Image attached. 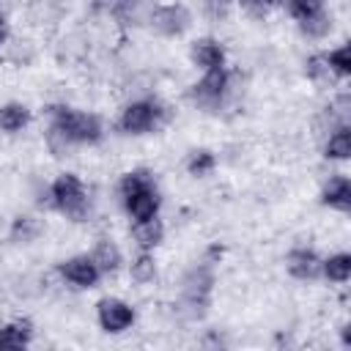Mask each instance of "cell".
<instances>
[{
  "instance_id": "cell-18",
  "label": "cell",
  "mask_w": 351,
  "mask_h": 351,
  "mask_svg": "<svg viewBox=\"0 0 351 351\" xmlns=\"http://www.w3.org/2000/svg\"><path fill=\"white\" fill-rule=\"evenodd\" d=\"M123 271H126L129 282H134L137 288H148L159 280V258H156V252L134 250V255L126 258Z\"/></svg>"
},
{
  "instance_id": "cell-1",
  "label": "cell",
  "mask_w": 351,
  "mask_h": 351,
  "mask_svg": "<svg viewBox=\"0 0 351 351\" xmlns=\"http://www.w3.org/2000/svg\"><path fill=\"white\" fill-rule=\"evenodd\" d=\"M44 145L55 159L71 156L77 148H99L107 137V123L99 112L74 107L69 101H52L41 110Z\"/></svg>"
},
{
  "instance_id": "cell-22",
  "label": "cell",
  "mask_w": 351,
  "mask_h": 351,
  "mask_svg": "<svg viewBox=\"0 0 351 351\" xmlns=\"http://www.w3.org/2000/svg\"><path fill=\"white\" fill-rule=\"evenodd\" d=\"M104 8L123 27H134L145 22V14H148L145 0H104Z\"/></svg>"
},
{
  "instance_id": "cell-3",
  "label": "cell",
  "mask_w": 351,
  "mask_h": 351,
  "mask_svg": "<svg viewBox=\"0 0 351 351\" xmlns=\"http://www.w3.org/2000/svg\"><path fill=\"white\" fill-rule=\"evenodd\" d=\"M115 200L129 222L159 217L165 206V195L159 186V178L151 167H129L115 181Z\"/></svg>"
},
{
  "instance_id": "cell-10",
  "label": "cell",
  "mask_w": 351,
  "mask_h": 351,
  "mask_svg": "<svg viewBox=\"0 0 351 351\" xmlns=\"http://www.w3.org/2000/svg\"><path fill=\"white\" fill-rule=\"evenodd\" d=\"M186 60L189 66L200 74V71H211V69H222L230 63L228 58V44L219 38V36H211V33H203V36H195L189 38L186 44Z\"/></svg>"
},
{
  "instance_id": "cell-29",
  "label": "cell",
  "mask_w": 351,
  "mask_h": 351,
  "mask_svg": "<svg viewBox=\"0 0 351 351\" xmlns=\"http://www.w3.org/2000/svg\"><path fill=\"white\" fill-rule=\"evenodd\" d=\"M8 44H11V25H8V19L0 14V52H3Z\"/></svg>"
},
{
  "instance_id": "cell-24",
  "label": "cell",
  "mask_w": 351,
  "mask_h": 351,
  "mask_svg": "<svg viewBox=\"0 0 351 351\" xmlns=\"http://www.w3.org/2000/svg\"><path fill=\"white\" fill-rule=\"evenodd\" d=\"M280 11H285V16L296 27L302 22H310V19L332 11V8H329V0H282V8Z\"/></svg>"
},
{
  "instance_id": "cell-6",
  "label": "cell",
  "mask_w": 351,
  "mask_h": 351,
  "mask_svg": "<svg viewBox=\"0 0 351 351\" xmlns=\"http://www.w3.org/2000/svg\"><path fill=\"white\" fill-rule=\"evenodd\" d=\"M217 266L208 258H197L178 282V310L184 318L189 321H200L206 318V313L211 310L214 302V285H217Z\"/></svg>"
},
{
  "instance_id": "cell-16",
  "label": "cell",
  "mask_w": 351,
  "mask_h": 351,
  "mask_svg": "<svg viewBox=\"0 0 351 351\" xmlns=\"http://www.w3.org/2000/svg\"><path fill=\"white\" fill-rule=\"evenodd\" d=\"M167 239V225L159 217H148V219H137V222H129V241L134 250H148V252H156Z\"/></svg>"
},
{
  "instance_id": "cell-9",
  "label": "cell",
  "mask_w": 351,
  "mask_h": 351,
  "mask_svg": "<svg viewBox=\"0 0 351 351\" xmlns=\"http://www.w3.org/2000/svg\"><path fill=\"white\" fill-rule=\"evenodd\" d=\"M55 277L63 288L69 291H96L101 282H104V274L101 269L96 266L93 255L90 252H74V255H66L55 263Z\"/></svg>"
},
{
  "instance_id": "cell-20",
  "label": "cell",
  "mask_w": 351,
  "mask_h": 351,
  "mask_svg": "<svg viewBox=\"0 0 351 351\" xmlns=\"http://www.w3.org/2000/svg\"><path fill=\"white\" fill-rule=\"evenodd\" d=\"M219 167V154L208 145H197V148H189L186 156H184V173L189 178H208L214 176Z\"/></svg>"
},
{
  "instance_id": "cell-25",
  "label": "cell",
  "mask_w": 351,
  "mask_h": 351,
  "mask_svg": "<svg viewBox=\"0 0 351 351\" xmlns=\"http://www.w3.org/2000/svg\"><path fill=\"white\" fill-rule=\"evenodd\" d=\"M332 30H335V14H332V11H326V14H321V16L310 19V22L296 25V33H299L304 41H310V44L326 41V38L332 36Z\"/></svg>"
},
{
  "instance_id": "cell-11",
  "label": "cell",
  "mask_w": 351,
  "mask_h": 351,
  "mask_svg": "<svg viewBox=\"0 0 351 351\" xmlns=\"http://www.w3.org/2000/svg\"><path fill=\"white\" fill-rule=\"evenodd\" d=\"M282 269L296 282H315L321 280V252L313 244H293L282 255Z\"/></svg>"
},
{
  "instance_id": "cell-27",
  "label": "cell",
  "mask_w": 351,
  "mask_h": 351,
  "mask_svg": "<svg viewBox=\"0 0 351 351\" xmlns=\"http://www.w3.org/2000/svg\"><path fill=\"white\" fill-rule=\"evenodd\" d=\"M236 8L250 19H269L282 8V0H236Z\"/></svg>"
},
{
  "instance_id": "cell-14",
  "label": "cell",
  "mask_w": 351,
  "mask_h": 351,
  "mask_svg": "<svg viewBox=\"0 0 351 351\" xmlns=\"http://www.w3.org/2000/svg\"><path fill=\"white\" fill-rule=\"evenodd\" d=\"M88 252L93 255V261H96V266L101 269L104 280H107V277H115V274L123 271V266H126L123 247H121L118 239H112L110 233H99V236L93 239V247H90Z\"/></svg>"
},
{
  "instance_id": "cell-26",
  "label": "cell",
  "mask_w": 351,
  "mask_h": 351,
  "mask_svg": "<svg viewBox=\"0 0 351 351\" xmlns=\"http://www.w3.org/2000/svg\"><path fill=\"white\" fill-rule=\"evenodd\" d=\"M302 74L313 85H335L332 77H329V69H326V60H324L321 49H313V52H307L302 58Z\"/></svg>"
},
{
  "instance_id": "cell-5",
  "label": "cell",
  "mask_w": 351,
  "mask_h": 351,
  "mask_svg": "<svg viewBox=\"0 0 351 351\" xmlns=\"http://www.w3.org/2000/svg\"><path fill=\"white\" fill-rule=\"evenodd\" d=\"M236 69L222 66L211 71H200L184 90V99L189 101L192 110L203 115H222L233 101H236Z\"/></svg>"
},
{
  "instance_id": "cell-2",
  "label": "cell",
  "mask_w": 351,
  "mask_h": 351,
  "mask_svg": "<svg viewBox=\"0 0 351 351\" xmlns=\"http://www.w3.org/2000/svg\"><path fill=\"white\" fill-rule=\"evenodd\" d=\"M36 203L71 225H85L93 217V192L77 170H58L36 195Z\"/></svg>"
},
{
  "instance_id": "cell-19",
  "label": "cell",
  "mask_w": 351,
  "mask_h": 351,
  "mask_svg": "<svg viewBox=\"0 0 351 351\" xmlns=\"http://www.w3.org/2000/svg\"><path fill=\"white\" fill-rule=\"evenodd\" d=\"M321 280L326 285L343 288L351 280V252L348 250H335L321 255Z\"/></svg>"
},
{
  "instance_id": "cell-23",
  "label": "cell",
  "mask_w": 351,
  "mask_h": 351,
  "mask_svg": "<svg viewBox=\"0 0 351 351\" xmlns=\"http://www.w3.org/2000/svg\"><path fill=\"white\" fill-rule=\"evenodd\" d=\"M41 219L33 217V214H14V219L8 222V241L11 244H33L38 236H41Z\"/></svg>"
},
{
  "instance_id": "cell-4",
  "label": "cell",
  "mask_w": 351,
  "mask_h": 351,
  "mask_svg": "<svg viewBox=\"0 0 351 351\" xmlns=\"http://www.w3.org/2000/svg\"><path fill=\"white\" fill-rule=\"evenodd\" d=\"M173 118V110L165 99H159L156 93H143V96H132L126 99L118 112H115V132L121 137H151L156 132H162Z\"/></svg>"
},
{
  "instance_id": "cell-8",
  "label": "cell",
  "mask_w": 351,
  "mask_h": 351,
  "mask_svg": "<svg viewBox=\"0 0 351 351\" xmlns=\"http://www.w3.org/2000/svg\"><path fill=\"white\" fill-rule=\"evenodd\" d=\"M93 318H96V326L104 335L121 337V335H126V332H132L137 326L140 313H137V304L129 302L126 296H121V293H104L93 304Z\"/></svg>"
},
{
  "instance_id": "cell-7",
  "label": "cell",
  "mask_w": 351,
  "mask_h": 351,
  "mask_svg": "<svg viewBox=\"0 0 351 351\" xmlns=\"http://www.w3.org/2000/svg\"><path fill=\"white\" fill-rule=\"evenodd\" d=\"M145 25L154 36L167 38V41H178L192 30L195 11L184 0H156L148 5Z\"/></svg>"
},
{
  "instance_id": "cell-17",
  "label": "cell",
  "mask_w": 351,
  "mask_h": 351,
  "mask_svg": "<svg viewBox=\"0 0 351 351\" xmlns=\"http://www.w3.org/2000/svg\"><path fill=\"white\" fill-rule=\"evenodd\" d=\"M36 340V324L27 315H11L0 321V351L30 348Z\"/></svg>"
},
{
  "instance_id": "cell-13",
  "label": "cell",
  "mask_w": 351,
  "mask_h": 351,
  "mask_svg": "<svg viewBox=\"0 0 351 351\" xmlns=\"http://www.w3.org/2000/svg\"><path fill=\"white\" fill-rule=\"evenodd\" d=\"M321 159L329 165H346L351 159V121H340L321 134Z\"/></svg>"
},
{
  "instance_id": "cell-28",
  "label": "cell",
  "mask_w": 351,
  "mask_h": 351,
  "mask_svg": "<svg viewBox=\"0 0 351 351\" xmlns=\"http://www.w3.org/2000/svg\"><path fill=\"white\" fill-rule=\"evenodd\" d=\"M236 8V0H200V14L208 22H225Z\"/></svg>"
},
{
  "instance_id": "cell-21",
  "label": "cell",
  "mask_w": 351,
  "mask_h": 351,
  "mask_svg": "<svg viewBox=\"0 0 351 351\" xmlns=\"http://www.w3.org/2000/svg\"><path fill=\"white\" fill-rule=\"evenodd\" d=\"M321 52H324V60H326L332 82L335 85H346L348 77H351V47H348V41H340V44L326 47Z\"/></svg>"
},
{
  "instance_id": "cell-15",
  "label": "cell",
  "mask_w": 351,
  "mask_h": 351,
  "mask_svg": "<svg viewBox=\"0 0 351 351\" xmlns=\"http://www.w3.org/2000/svg\"><path fill=\"white\" fill-rule=\"evenodd\" d=\"M36 121V110L22 99L0 101V134L3 137H19L27 132Z\"/></svg>"
},
{
  "instance_id": "cell-12",
  "label": "cell",
  "mask_w": 351,
  "mask_h": 351,
  "mask_svg": "<svg viewBox=\"0 0 351 351\" xmlns=\"http://www.w3.org/2000/svg\"><path fill=\"white\" fill-rule=\"evenodd\" d=\"M318 206L332 214L348 217L351 214V176L343 170L329 173L318 186Z\"/></svg>"
}]
</instances>
